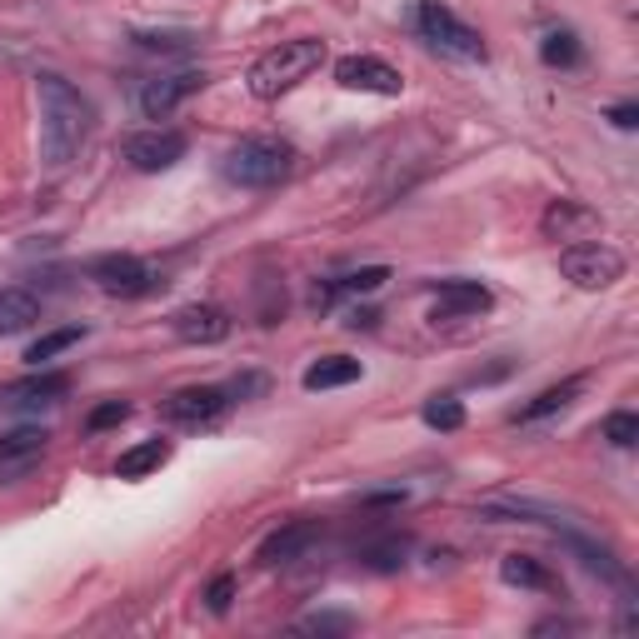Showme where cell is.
<instances>
[{
    "label": "cell",
    "instance_id": "6da1fadb",
    "mask_svg": "<svg viewBox=\"0 0 639 639\" xmlns=\"http://www.w3.org/2000/svg\"><path fill=\"white\" fill-rule=\"evenodd\" d=\"M35 100H41V155H45V165L60 170V165H70L76 151L86 145L96 110H90V100L80 96L66 76H55V70H41V76H35Z\"/></svg>",
    "mask_w": 639,
    "mask_h": 639
},
{
    "label": "cell",
    "instance_id": "7a4b0ae2",
    "mask_svg": "<svg viewBox=\"0 0 639 639\" xmlns=\"http://www.w3.org/2000/svg\"><path fill=\"white\" fill-rule=\"evenodd\" d=\"M326 66V41L300 35V41H280L275 51H265L250 66V96L255 100H280L285 90H295L300 80H310L315 70Z\"/></svg>",
    "mask_w": 639,
    "mask_h": 639
},
{
    "label": "cell",
    "instance_id": "3957f363",
    "mask_svg": "<svg viewBox=\"0 0 639 639\" xmlns=\"http://www.w3.org/2000/svg\"><path fill=\"white\" fill-rule=\"evenodd\" d=\"M295 145L280 141V135H245L240 145H230L225 155V180L245 185V190H271V185H285L295 175Z\"/></svg>",
    "mask_w": 639,
    "mask_h": 639
},
{
    "label": "cell",
    "instance_id": "277c9868",
    "mask_svg": "<svg viewBox=\"0 0 639 639\" xmlns=\"http://www.w3.org/2000/svg\"><path fill=\"white\" fill-rule=\"evenodd\" d=\"M415 31H420L440 55L485 60V35H480L475 25H465L450 5H440V0H420V5H415Z\"/></svg>",
    "mask_w": 639,
    "mask_h": 639
},
{
    "label": "cell",
    "instance_id": "5b68a950",
    "mask_svg": "<svg viewBox=\"0 0 639 639\" xmlns=\"http://www.w3.org/2000/svg\"><path fill=\"white\" fill-rule=\"evenodd\" d=\"M560 275L580 290H605L625 275V255L605 240H574V245L560 250Z\"/></svg>",
    "mask_w": 639,
    "mask_h": 639
},
{
    "label": "cell",
    "instance_id": "8992f818",
    "mask_svg": "<svg viewBox=\"0 0 639 639\" xmlns=\"http://www.w3.org/2000/svg\"><path fill=\"white\" fill-rule=\"evenodd\" d=\"M86 275L96 280V290L115 295V300H141V295H155L165 285L141 255H100L86 265Z\"/></svg>",
    "mask_w": 639,
    "mask_h": 639
},
{
    "label": "cell",
    "instance_id": "52a82bcc",
    "mask_svg": "<svg viewBox=\"0 0 639 639\" xmlns=\"http://www.w3.org/2000/svg\"><path fill=\"white\" fill-rule=\"evenodd\" d=\"M185 151H190V141H185L180 131H141V135L125 141V161H131L141 175L175 170V165L185 161Z\"/></svg>",
    "mask_w": 639,
    "mask_h": 639
},
{
    "label": "cell",
    "instance_id": "ba28073f",
    "mask_svg": "<svg viewBox=\"0 0 639 639\" xmlns=\"http://www.w3.org/2000/svg\"><path fill=\"white\" fill-rule=\"evenodd\" d=\"M335 80L345 90H365V96H400L405 80L390 60H379V55H345L335 60Z\"/></svg>",
    "mask_w": 639,
    "mask_h": 639
},
{
    "label": "cell",
    "instance_id": "9c48e42d",
    "mask_svg": "<svg viewBox=\"0 0 639 639\" xmlns=\"http://www.w3.org/2000/svg\"><path fill=\"white\" fill-rule=\"evenodd\" d=\"M230 405H235V400H230L225 385H190V390H175L170 400H165V415H170L175 425L200 430V425H216Z\"/></svg>",
    "mask_w": 639,
    "mask_h": 639
},
{
    "label": "cell",
    "instance_id": "30bf717a",
    "mask_svg": "<svg viewBox=\"0 0 639 639\" xmlns=\"http://www.w3.org/2000/svg\"><path fill=\"white\" fill-rule=\"evenodd\" d=\"M489 300H495V295H489L480 280H444L440 290H434L430 320L434 326H440V320H470V315H485Z\"/></svg>",
    "mask_w": 639,
    "mask_h": 639
},
{
    "label": "cell",
    "instance_id": "8fae6325",
    "mask_svg": "<svg viewBox=\"0 0 639 639\" xmlns=\"http://www.w3.org/2000/svg\"><path fill=\"white\" fill-rule=\"evenodd\" d=\"M206 86V70H180V76H161V80H145L141 90V110L151 120H165L185 96H196Z\"/></svg>",
    "mask_w": 639,
    "mask_h": 639
},
{
    "label": "cell",
    "instance_id": "7c38bea8",
    "mask_svg": "<svg viewBox=\"0 0 639 639\" xmlns=\"http://www.w3.org/2000/svg\"><path fill=\"white\" fill-rule=\"evenodd\" d=\"M170 330L190 345H220L230 335V315L220 305H185V310H175Z\"/></svg>",
    "mask_w": 639,
    "mask_h": 639
},
{
    "label": "cell",
    "instance_id": "4fadbf2b",
    "mask_svg": "<svg viewBox=\"0 0 639 639\" xmlns=\"http://www.w3.org/2000/svg\"><path fill=\"white\" fill-rule=\"evenodd\" d=\"M315 540H320V525H315V520L280 525V530H275L271 540L261 544V564H265V570H275V564H295Z\"/></svg>",
    "mask_w": 639,
    "mask_h": 639
},
{
    "label": "cell",
    "instance_id": "5bb4252c",
    "mask_svg": "<svg viewBox=\"0 0 639 639\" xmlns=\"http://www.w3.org/2000/svg\"><path fill=\"white\" fill-rule=\"evenodd\" d=\"M540 230L550 240H590L599 230V216L590 206H580V200H554V206L544 210Z\"/></svg>",
    "mask_w": 639,
    "mask_h": 639
},
{
    "label": "cell",
    "instance_id": "9a60e30c",
    "mask_svg": "<svg viewBox=\"0 0 639 639\" xmlns=\"http://www.w3.org/2000/svg\"><path fill=\"white\" fill-rule=\"evenodd\" d=\"M41 320V300L21 285H0V335H21Z\"/></svg>",
    "mask_w": 639,
    "mask_h": 639
},
{
    "label": "cell",
    "instance_id": "2e32d148",
    "mask_svg": "<svg viewBox=\"0 0 639 639\" xmlns=\"http://www.w3.org/2000/svg\"><path fill=\"white\" fill-rule=\"evenodd\" d=\"M499 574H505V585H520V590H544V595L560 590V580H554V574L544 570V560H535V554H505V560H499Z\"/></svg>",
    "mask_w": 639,
    "mask_h": 639
},
{
    "label": "cell",
    "instance_id": "e0dca14e",
    "mask_svg": "<svg viewBox=\"0 0 639 639\" xmlns=\"http://www.w3.org/2000/svg\"><path fill=\"white\" fill-rule=\"evenodd\" d=\"M360 379V360H345V355H326L315 360L310 370H305V390H340V385H355Z\"/></svg>",
    "mask_w": 639,
    "mask_h": 639
},
{
    "label": "cell",
    "instance_id": "ac0fdd59",
    "mask_svg": "<svg viewBox=\"0 0 639 639\" xmlns=\"http://www.w3.org/2000/svg\"><path fill=\"white\" fill-rule=\"evenodd\" d=\"M170 455H175L170 440H145V444H135V450H125V455L115 460V475L120 480H141V475H151V470H161Z\"/></svg>",
    "mask_w": 639,
    "mask_h": 639
},
{
    "label": "cell",
    "instance_id": "d6986e66",
    "mask_svg": "<svg viewBox=\"0 0 639 639\" xmlns=\"http://www.w3.org/2000/svg\"><path fill=\"white\" fill-rule=\"evenodd\" d=\"M585 390V379H564V385H550V390H540L535 395L530 405H525L520 415H515V420L520 425H535V420H550V415H560L564 405H574V395Z\"/></svg>",
    "mask_w": 639,
    "mask_h": 639
},
{
    "label": "cell",
    "instance_id": "ffe728a7",
    "mask_svg": "<svg viewBox=\"0 0 639 639\" xmlns=\"http://www.w3.org/2000/svg\"><path fill=\"white\" fill-rule=\"evenodd\" d=\"M66 390H70L66 375H31V379H21V385L5 390V400H11V405H55Z\"/></svg>",
    "mask_w": 639,
    "mask_h": 639
},
{
    "label": "cell",
    "instance_id": "44dd1931",
    "mask_svg": "<svg viewBox=\"0 0 639 639\" xmlns=\"http://www.w3.org/2000/svg\"><path fill=\"white\" fill-rule=\"evenodd\" d=\"M80 340H86V326H66V330H51V335L31 340V350H25V360H31V365L41 370L45 360L66 355V350H70V345H80Z\"/></svg>",
    "mask_w": 639,
    "mask_h": 639
},
{
    "label": "cell",
    "instance_id": "7402d4cb",
    "mask_svg": "<svg viewBox=\"0 0 639 639\" xmlns=\"http://www.w3.org/2000/svg\"><path fill=\"white\" fill-rule=\"evenodd\" d=\"M45 440H51V434H45V430H31V425H25V430L0 434V465H11V460H31V455H41V450H45Z\"/></svg>",
    "mask_w": 639,
    "mask_h": 639
},
{
    "label": "cell",
    "instance_id": "603a6c76",
    "mask_svg": "<svg viewBox=\"0 0 639 639\" xmlns=\"http://www.w3.org/2000/svg\"><path fill=\"white\" fill-rule=\"evenodd\" d=\"M540 55H544V66H560V70H570V66H580V41H574V31H550L540 41Z\"/></svg>",
    "mask_w": 639,
    "mask_h": 639
},
{
    "label": "cell",
    "instance_id": "cb8c5ba5",
    "mask_svg": "<svg viewBox=\"0 0 639 639\" xmlns=\"http://www.w3.org/2000/svg\"><path fill=\"white\" fill-rule=\"evenodd\" d=\"M385 280H390V265H365V271L345 275V280H330V285H335V295H375Z\"/></svg>",
    "mask_w": 639,
    "mask_h": 639
},
{
    "label": "cell",
    "instance_id": "d4e9b609",
    "mask_svg": "<svg viewBox=\"0 0 639 639\" xmlns=\"http://www.w3.org/2000/svg\"><path fill=\"white\" fill-rule=\"evenodd\" d=\"M425 425H430V430H460V425H465V405L450 400V395H434V400L425 405Z\"/></svg>",
    "mask_w": 639,
    "mask_h": 639
},
{
    "label": "cell",
    "instance_id": "484cf974",
    "mask_svg": "<svg viewBox=\"0 0 639 639\" xmlns=\"http://www.w3.org/2000/svg\"><path fill=\"white\" fill-rule=\"evenodd\" d=\"M605 440L615 444V450H629V444L639 440V420H635L629 410H615V415L605 420Z\"/></svg>",
    "mask_w": 639,
    "mask_h": 639
},
{
    "label": "cell",
    "instance_id": "4316f807",
    "mask_svg": "<svg viewBox=\"0 0 639 639\" xmlns=\"http://www.w3.org/2000/svg\"><path fill=\"white\" fill-rule=\"evenodd\" d=\"M350 629H355L350 615H310L295 625V635H350Z\"/></svg>",
    "mask_w": 639,
    "mask_h": 639
},
{
    "label": "cell",
    "instance_id": "83f0119b",
    "mask_svg": "<svg viewBox=\"0 0 639 639\" xmlns=\"http://www.w3.org/2000/svg\"><path fill=\"white\" fill-rule=\"evenodd\" d=\"M120 420H131V405L125 400H106V405H96V410H90V430H110V425H120Z\"/></svg>",
    "mask_w": 639,
    "mask_h": 639
},
{
    "label": "cell",
    "instance_id": "f1b7e54d",
    "mask_svg": "<svg viewBox=\"0 0 639 639\" xmlns=\"http://www.w3.org/2000/svg\"><path fill=\"white\" fill-rule=\"evenodd\" d=\"M230 599H235V580H230V574H216V580H210V590H206V605L216 609V615H225Z\"/></svg>",
    "mask_w": 639,
    "mask_h": 639
},
{
    "label": "cell",
    "instance_id": "f546056e",
    "mask_svg": "<svg viewBox=\"0 0 639 639\" xmlns=\"http://www.w3.org/2000/svg\"><path fill=\"white\" fill-rule=\"evenodd\" d=\"M609 120H615V131H635V125H639V106H629V100H625V106L609 110Z\"/></svg>",
    "mask_w": 639,
    "mask_h": 639
},
{
    "label": "cell",
    "instance_id": "4dcf8cb0",
    "mask_svg": "<svg viewBox=\"0 0 639 639\" xmlns=\"http://www.w3.org/2000/svg\"><path fill=\"white\" fill-rule=\"evenodd\" d=\"M135 41L145 45V51H185L190 41H175V35H135Z\"/></svg>",
    "mask_w": 639,
    "mask_h": 639
},
{
    "label": "cell",
    "instance_id": "1f68e13d",
    "mask_svg": "<svg viewBox=\"0 0 639 639\" xmlns=\"http://www.w3.org/2000/svg\"><path fill=\"white\" fill-rule=\"evenodd\" d=\"M375 320H379L375 310H355V315H350V330H370V326H375Z\"/></svg>",
    "mask_w": 639,
    "mask_h": 639
}]
</instances>
